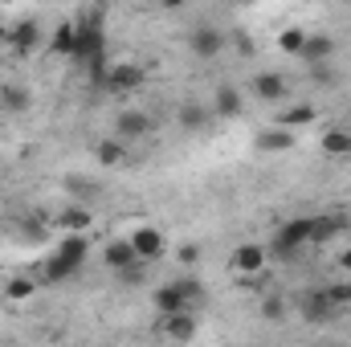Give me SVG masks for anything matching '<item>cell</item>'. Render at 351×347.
Here are the masks:
<instances>
[{"label":"cell","instance_id":"6da1fadb","mask_svg":"<svg viewBox=\"0 0 351 347\" xmlns=\"http://www.w3.org/2000/svg\"><path fill=\"white\" fill-rule=\"evenodd\" d=\"M70 58H74L78 66H86L94 82H102V78H106V37H102L98 16L78 21V37H74V53H70Z\"/></svg>","mask_w":351,"mask_h":347},{"label":"cell","instance_id":"7a4b0ae2","mask_svg":"<svg viewBox=\"0 0 351 347\" xmlns=\"http://www.w3.org/2000/svg\"><path fill=\"white\" fill-rule=\"evenodd\" d=\"M86 233H70L58 250H53V258L45 265V282H62V278H70V274H78L82 270V261H86Z\"/></svg>","mask_w":351,"mask_h":347},{"label":"cell","instance_id":"3957f363","mask_svg":"<svg viewBox=\"0 0 351 347\" xmlns=\"http://www.w3.org/2000/svg\"><path fill=\"white\" fill-rule=\"evenodd\" d=\"M315 241V217H290V221H282L278 225V233H274V241H269V250L278 254V258H294L298 250H306Z\"/></svg>","mask_w":351,"mask_h":347},{"label":"cell","instance_id":"277c9868","mask_svg":"<svg viewBox=\"0 0 351 347\" xmlns=\"http://www.w3.org/2000/svg\"><path fill=\"white\" fill-rule=\"evenodd\" d=\"M143 82H147L143 66H131V62H123V66H110V70H106V78H102V86L114 90V94H123V90H139Z\"/></svg>","mask_w":351,"mask_h":347},{"label":"cell","instance_id":"5b68a950","mask_svg":"<svg viewBox=\"0 0 351 347\" xmlns=\"http://www.w3.org/2000/svg\"><path fill=\"white\" fill-rule=\"evenodd\" d=\"M265 258H269V250H265V246L245 241V246H237V250H233V270H237V274H262Z\"/></svg>","mask_w":351,"mask_h":347},{"label":"cell","instance_id":"8992f818","mask_svg":"<svg viewBox=\"0 0 351 347\" xmlns=\"http://www.w3.org/2000/svg\"><path fill=\"white\" fill-rule=\"evenodd\" d=\"M131 246H135L139 261H156L160 254H164V233H160V229H152V225H143V229H135V233H131Z\"/></svg>","mask_w":351,"mask_h":347},{"label":"cell","instance_id":"52a82bcc","mask_svg":"<svg viewBox=\"0 0 351 347\" xmlns=\"http://www.w3.org/2000/svg\"><path fill=\"white\" fill-rule=\"evenodd\" d=\"M156 311H160V315L192 311V302H188V294L180 290V282H168V286H160V290H156Z\"/></svg>","mask_w":351,"mask_h":347},{"label":"cell","instance_id":"ba28073f","mask_svg":"<svg viewBox=\"0 0 351 347\" xmlns=\"http://www.w3.org/2000/svg\"><path fill=\"white\" fill-rule=\"evenodd\" d=\"M188 45H192V53H196V58L213 62V58L225 49V37H221L217 29H208V25H204V29H196V33H192V41H188Z\"/></svg>","mask_w":351,"mask_h":347},{"label":"cell","instance_id":"9c48e42d","mask_svg":"<svg viewBox=\"0 0 351 347\" xmlns=\"http://www.w3.org/2000/svg\"><path fill=\"white\" fill-rule=\"evenodd\" d=\"M302 315H306L311 323H327L331 315H339V307L327 298V290H311V294L302 298Z\"/></svg>","mask_w":351,"mask_h":347},{"label":"cell","instance_id":"30bf717a","mask_svg":"<svg viewBox=\"0 0 351 347\" xmlns=\"http://www.w3.org/2000/svg\"><path fill=\"white\" fill-rule=\"evenodd\" d=\"M331 53H335V41L319 33V37H306V41H302V53H298V58H302L306 66H319V62H327Z\"/></svg>","mask_w":351,"mask_h":347},{"label":"cell","instance_id":"8fae6325","mask_svg":"<svg viewBox=\"0 0 351 347\" xmlns=\"http://www.w3.org/2000/svg\"><path fill=\"white\" fill-rule=\"evenodd\" d=\"M37 37H41V33H37V25H29V21L16 25V29H8V45H12V53H29V49L37 45Z\"/></svg>","mask_w":351,"mask_h":347},{"label":"cell","instance_id":"7c38bea8","mask_svg":"<svg viewBox=\"0 0 351 347\" xmlns=\"http://www.w3.org/2000/svg\"><path fill=\"white\" fill-rule=\"evenodd\" d=\"M164 331H168L172 339H192V335H196V319H192L188 311H180V315H164Z\"/></svg>","mask_w":351,"mask_h":347},{"label":"cell","instance_id":"4fadbf2b","mask_svg":"<svg viewBox=\"0 0 351 347\" xmlns=\"http://www.w3.org/2000/svg\"><path fill=\"white\" fill-rule=\"evenodd\" d=\"M254 94H258V98H265V102H278V98L286 94L282 74H258V78H254Z\"/></svg>","mask_w":351,"mask_h":347},{"label":"cell","instance_id":"5bb4252c","mask_svg":"<svg viewBox=\"0 0 351 347\" xmlns=\"http://www.w3.org/2000/svg\"><path fill=\"white\" fill-rule=\"evenodd\" d=\"M213 106H217V115L221 119H233L237 110H241V94L233 86H217V94H213Z\"/></svg>","mask_w":351,"mask_h":347},{"label":"cell","instance_id":"9a60e30c","mask_svg":"<svg viewBox=\"0 0 351 347\" xmlns=\"http://www.w3.org/2000/svg\"><path fill=\"white\" fill-rule=\"evenodd\" d=\"M258 147H262V152H290V147H294V135H290V127L262 131V135H258Z\"/></svg>","mask_w":351,"mask_h":347},{"label":"cell","instance_id":"2e32d148","mask_svg":"<svg viewBox=\"0 0 351 347\" xmlns=\"http://www.w3.org/2000/svg\"><path fill=\"white\" fill-rule=\"evenodd\" d=\"M74 37H78V25H74V21H62L58 33H53V41H49V49L62 53V58H70V53H74Z\"/></svg>","mask_w":351,"mask_h":347},{"label":"cell","instance_id":"e0dca14e","mask_svg":"<svg viewBox=\"0 0 351 347\" xmlns=\"http://www.w3.org/2000/svg\"><path fill=\"white\" fill-rule=\"evenodd\" d=\"M131 261H139V254H135V246H131V241H110V246H106V265L127 270Z\"/></svg>","mask_w":351,"mask_h":347},{"label":"cell","instance_id":"ac0fdd59","mask_svg":"<svg viewBox=\"0 0 351 347\" xmlns=\"http://www.w3.org/2000/svg\"><path fill=\"white\" fill-rule=\"evenodd\" d=\"M119 131L131 135V139H135V135H147V131H152V119H147L143 110H127V115H119Z\"/></svg>","mask_w":351,"mask_h":347},{"label":"cell","instance_id":"d6986e66","mask_svg":"<svg viewBox=\"0 0 351 347\" xmlns=\"http://www.w3.org/2000/svg\"><path fill=\"white\" fill-rule=\"evenodd\" d=\"M323 152L327 156H351V135L348 131H327L323 135Z\"/></svg>","mask_w":351,"mask_h":347},{"label":"cell","instance_id":"ffe728a7","mask_svg":"<svg viewBox=\"0 0 351 347\" xmlns=\"http://www.w3.org/2000/svg\"><path fill=\"white\" fill-rule=\"evenodd\" d=\"M311 123H315V106H290L278 119V127H311Z\"/></svg>","mask_w":351,"mask_h":347},{"label":"cell","instance_id":"44dd1931","mask_svg":"<svg viewBox=\"0 0 351 347\" xmlns=\"http://www.w3.org/2000/svg\"><path fill=\"white\" fill-rule=\"evenodd\" d=\"M343 225H348V217H335V213H331V217H315V241H327V237H335Z\"/></svg>","mask_w":351,"mask_h":347},{"label":"cell","instance_id":"7402d4cb","mask_svg":"<svg viewBox=\"0 0 351 347\" xmlns=\"http://www.w3.org/2000/svg\"><path fill=\"white\" fill-rule=\"evenodd\" d=\"M0 106L4 110H25L29 106V90L25 86H0Z\"/></svg>","mask_w":351,"mask_h":347},{"label":"cell","instance_id":"603a6c76","mask_svg":"<svg viewBox=\"0 0 351 347\" xmlns=\"http://www.w3.org/2000/svg\"><path fill=\"white\" fill-rule=\"evenodd\" d=\"M62 225H66L70 233H86L90 229V213L86 208H66V213H62Z\"/></svg>","mask_w":351,"mask_h":347},{"label":"cell","instance_id":"cb8c5ba5","mask_svg":"<svg viewBox=\"0 0 351 347\" xmlns=\"http://www.w3.org/2000/svg\"><path fill=\"white\" fill-rule=\"evenodd\" d=\"M302 41H306V33H302V29H286V33L278 37V49L298 58V53H302Z\"/></svg>","mask_w":351,"mask_h":347},{"label":"cell","instance_id":"d4e9b609","mask_svg":"<svg viewBox=\"0 0 351 347\" xmlns=\"http://www.w3.org/2000/svg\"><path fill=\"white\" fill-rule=\"evenodd\" d=\"M204 119H208V110H204V106H196V102H188V106L180 110V123H184L188 131H196V127H204Z\"/></svg>","mask_w":351,"mask_h":347},{"label":"cell","instance_id":"484cf974","mask_svg":"<svg viewBox=\"0 0 351 347\" xmlns=\"http://www.w3.org/2000/svg\"><path fill=\"white\" fill-rule=\"evenodd\" d=\"M323 290L335 307H351V282H335V286H323Z\"/></svg>","mask_w":351,"mask_h":347},{"label":"cell","instance_id":"4316f807","mask_svg":"<svg viewBox=\"0 0 351 347\" xmlns=\"http://www.w3.org/2000/svg\"><path fill=\"white\" fill-rule=\"evenodd\" d=\"M33 290H37V282H29V278H16V282H8V298H12V302L29 298Z\"/></svg>","mask_w":351,"mask_h":347},{"label":"cell","instance_id":"83f0119b","mask_svg":"<svg viewBox=\"0 0 351 347\" xmlns=\"http://www.w3.org/2000/svg\"><path fill=\"white\" fill-rule=\"evenodd\" d=\"M98 160H102V164H123V147L106 139V143H98Z\"/></svg>","mask_w":351,"mask_h":347},{"label":"cell","instance_id":"f1b7e54d","mask_svg":"<svg viewBox=\"0 0 351 347\" xmlns=\"http://www.w3.org/2000/svg\"><path fill=\"white\" fill-rule=\"evenodd\" d=\"M262 315H265V319H274V323H278V319H286V302H282V298H265Z\"/></svg>","mask_w":351,"mask_h":347},{"label":"cell","instance_id":"f546056e","mask_svg":"<svg viewBox=\"0 0 351 347\" xmlns=\"http://www.w3.org/2000/svg\"><path fill=\"white\" fill-rule=\"evenodd\" d=\"M237 49H241V58H250L254 53V41L250 37H237Z\"/></svg>","mask_w":351,"mask_h":347},{"label":"cell","instance_id":"4dcf8cb0","mask_svg":"<svg viewBox=\"0 0 351 347\" xmlns=\"http://www.w3.org/2000/svg\"><path fill=\"white\" fill-rule=\"evenodd\" d=\"M180 261H188V265H192V261H196V246H184V250H180Z\"/></svg>","mask_w":351,"mask_h":347},{"label":"cell","instance_id":"1f68e13d","mask_svg":"<svg viewBox=\"0 0 351 347\" xmlns=\"http://www.w3.org/2000/svg\"><path fill=\"white\" fill-rule=\"evenodd\" d=\"M339 270H348V274H351V246L339 254Z\"/></svg>","mask_w":351,"mask_h":347},{"label":"cell","instance_id":"d6a6232c","mask_svg":"<svg viewBox=\"0 0 351 347\" xmlns=\"http://www.w3.org/2000/svg\"><path fill=\"white\" fill-rule=\"evenodd\" d=\"M164 4H168V8H180V4H184V0H164Z\"/></svg>","mask_w":351,"mask_h":347},{"label":"cell","instance_id":"836d02e7","mask_svg":"<svg viewBox=\"0 0 351 347\" xmlns=\"http://www.w3.org/2000/svg\"><path fill=\"white\" fill-rule=\"evenodd\" d=\"M0 41H8V29H4V25H0Z\"/></svg>","mask_w":351,"mask_h":347},{"label":"cell","instance_id":"e575fe53","mask_svg":"<svg viewBox=\"0 0 351 347\" xmlns=\"http://www.w3.org/2000/svg\"><path fill=\"white\" fill-rule=\"evenodd\" d=\"M233 4H237V0H233Z\"/></svg>","mask_w":351,"mask_h":347}]
</instances>
